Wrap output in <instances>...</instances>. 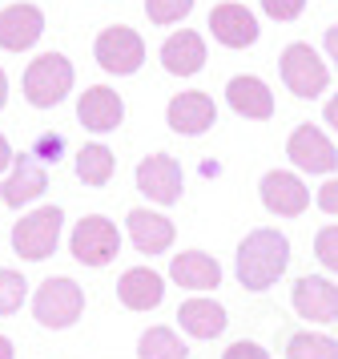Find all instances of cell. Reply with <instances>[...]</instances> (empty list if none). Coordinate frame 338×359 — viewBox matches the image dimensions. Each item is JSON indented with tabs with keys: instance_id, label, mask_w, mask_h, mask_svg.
Segmentation results:
<instances>
[{
	"instance_id": "cell-1",
	"label": "cell",
	"mask_w": 338,
	"mask_h": 359,
	"mask_svg": "<svg viewBox=\"0 0 338 359\" xmlns=\"http://www.w3.org/2000/svg\"><path fill=\"white\" fill-rule=\"evenodd\" d=\"M290 266V238L274 226H258L238 243V259H234V275L246 291H270Z\"/></svg>"
},
{
	"instance_id": "cell-2",
	"label": "cell",
	"mask_w": 338,
	"mask_h": 359,
	"mask_svg": "<svg viewBox=\"0 0 338 359\" xmlns=\"http://www.w3.org/2000/svg\"><path fill=\"white\" fill-rule=\"evenodd\" d=\"M85 315V291L77 278L69 275H52L32 291V319L48 331H64Z\"/></svg>"
},
{
	"instance_id": "cell-3",
	"label": "cell",
	"mask_w": 338,
	"mask_h": 359,
	"mask_svg": "<svg viewBox=\"0 0 338 359\" xmlns=\"http://www.w3.org/2000/svg\"><path fill=\"white\" fill-rule=\"evenodd\" d=\"M61 226H64V210L61 206H36V210H29L13 226V250L24 262L52 259L57 246H61Z\"/></svg>"
},
{
	"instance_id": "cell-4",
	"label": "cell",
	"mask_w": 338,
	"mask_h": 359,
	"mask_svg": "<svg viewBox=\"0 0 338 359\" xmlns=\"http://www.w3.org/2000/svg\"><path fill=\"white\" fill-rule=\"evenodd\" d=\"M69 255L80 266H93V271L109 266L121 255V230H117V222L105 218V214H85L73 226V234H69Z\"/></svg>"
},
{
	"instance_id": "cell-5",
	"label": "cell",
	"mask_w": 338,
	"mask_h": 359,
	"mask_svg": "<svg viewBox=\"0 0 338 359\" xmlns=\"http://www.w3.org/2000/svg\"><path fill=\"white\" fill-rule=\"evenodd\" d=\"M69 89H73V61L61 57V53H45L24 69V97L36 109L61 105L69 97Z\"/></svg>"
},
{
	"instance_id": "cell-6",
	"label": "cell",
	"mask_w": 338,
	"mask_h": 359,
	"mask_svg": "<svg viewBox=\"0 0 338 359\" xmlns=\"http://www.w3.org/2000/svg\"><path fill=\"white\" fill-rule=\"evenodd\" d=\"M282 81H286V89L294 93V97L302 101H314L330 85V73H326V65H322V57L306 41H294V45H286V53H282Z\"/></svg>"
},
{
	"instance_id": "cell-7",
	"label": "cell",
	"mask_w": 338,
	"mask_h": 359,
	"mask_svg": "<svg viewBox=\"0 0 338 359\" xmlns=\"http://www.w3.org/2000/svg\"><path fill=\"white\" fill-rule=\"evenodd\" d=\"M93 57L105 73L129 77V73H137L141 61H145V41L133 33V29H125V25H113V29H105V33L97 36Z\"/></svg>"
},
{
	"instance_id": "cell-8",
	"label": "cell",
	"mask_w": 338,
	"mask_h": 359,
	"mask_svg": "<svg viewBox=\"0 0 338 359\" xmlns=\"http://www.w3.org/2000/svg\"><path fill=\"white\" fill-rule=\"evenodd\" d=\"M137 190L157 206H174L181 202L185 178H181V165L169 154H149L145 162H137Z\"/></svg>"
},
{
	"instance_id": "cell-9",
	"label": "cell",
	"mask_w": 338,
	"mask_h": 359,
	"mask_svg": "<svg viewBox=\"0 0 338 359\" xmlns=\"http://www.w3.org/2000/svg\"><path fill=\"white\" fill-rule=\"evenodd\" d=\"M286 158L298 165L302 174H335L338 149L318 126H298L286 142Z\"/></svg>"
},
{
	"instance_id": "cell-10",
	"label": "cell",
	"mask_w": 338,
	"mask_h": 359,
	"mask_svg": "<svg viewBox=\"0 0 338 359\" xmlns=\"http://www.w3.org/2000/svg\"><path fill=\"white\" fill-rule=\"evenodd\" d=\"M290 303L306 323H335L338 319V287L322 275H302L294 278Z\"/></svg>"
},
{
	"instance_id": "cell-11",
	"label": "cell",
	"mask_w": 338,
	"mask_h": 359,
	"mask_svg": "<svg viewBox=\"0 0 338 359\" xmlns=\"http://www.w3.org/2000/svg\"><path fill=\"white\" fill-rule=\"evenodd\" d=\"M258 194H262V206L270 214H278V218H298L310 206V190L290 170H270L262 178V186H258Z\"/></svg>"
},
{
	"instance_id": "cell-12",
	"label": "cell",
	"mask_w": 338,
	"mask_h": 359,
	"mask_svg": "<svg viewBox=\"0 0 338 359\" xmlns=\"http://www.w3.org/2000/svg\"><path fill=\"white\" fill-rule=\"evenodd\" d=\"M77 121L93 133H113L125 121V101L117 97V89H109V85H93L77 101Z\"/></svg>"
},
{
	"instance_id": "cell-13",
	"label": "cell",
	"mask_w": 338,
	"mask_h": 359,
	"mask_svg": "<svg viewBox=\"0 0 338 359\" xmlns=\"http://www.w3.org/2000/svg\"><path fill=\"white\" fill-rule=\"evenodd\" d=\"M45 190H48L45 165L36 162V158H29V154H20V158H13V170H8V178L0 186V202L13 206V210H20V206L36 202Z\"/></svg>"
},
{
	"instance_id": "cell-14",
	"label": "cell",
	"mask_w": 338,
	"mask_h": 359,
	"mask_svg": "<svg viewBox=\"0 0 338 359\" xmlns=\"http://www.w3.org/2000/svg\"><path fill=\"white\" fill-rule=\"evenodd\" d=\"M45 33V13L36 4H8L0 13V49L24 53L32 49Z\"/></svg>"
},
{
	"instance_id": "cell-15",
	"label": "cell",
	"mask_w": 338,
	"mask_h": 359,
	"mask_svg": "<svg viewBox=\"0 0 338 359\" xmlns=\"http://www.w3.org/2000/svg\"><path fill=\"white\" fill-rule=\"evenodd\" d=\"M165 121H169V130L174 133H185V137H197V133H206L213 121H218V105L209 93H177L169 101V109H165Z\"/></svg>"
},
{
	"instance_id": "cell-16",
	"label": "cell",
	"mask_w": 338,
	"mask_h": 359,
	"mask_svg": "<svg viewBox=\"0 0 338 359\" xmlns=\"http://www.w3.org/2000/svg\"><path fill=\"white\" fill-rule=\"evenodd\" d=\"M125 230H129V238H133V246H137L141 255H165L177 238L174 222L157 210H145V206L125 214Z\"/></svg>"
},
{
	"instance_id": "cell-17",
	"label": "cell",
	"mask_w": 338,
	"mask_h": 359,
	"mask_svg": "<svg viewBox=\"0 0 338 359\" xmlns=\"http://www.w3.org/2000/svg\"><path fill=\"white\" fill-rule=\"evenodd\" d=\"M169 278L181 291H218L222 283V266L206 250H181L169 259Z\"/></svg>"
},
{
	"instance_id": "cell-18",
	"label": "cell",
	"mask_w": 338,
	"mask_h": 359,
	"mask_svg": "<svg viewBox=\"0 0 338 359\" xmlns=\"http://www.w3.org/2000/svg\"><path fill=\"white\" fill-rule=\"evenodd\" d=\"M209 33L213 41H222L225 49H246L258 41V20L246 4H218L209 13Z\"/></svg>"
},
{
	"instance_id": "cell-19",
	"label": "cell",
	"mask_w": 338,
	"mask_h": 359,
	"mask_svg": "<svg viewBox=\"0 0 338 359\" xmlns=\"http://www.w3.org/2000/svg\"><path fill=\"white\" fill-rule=\"evenodd\" d=\"M117 299L125 311H153L165 299V278L153 266H129L117 283Z\"/></svg>"
},
{
	"instance_id": "cell-20",
	"label": "cell",
	"mask_w": 338,
	"mask_h": 359,
	"mask_svg": "<svg viewBox=\"0 0 338 359\" xmlns=\"http://www.w3.org/2000/svg\"><path fill=\"white\" fill-rule=\"evenodd\" d=\"M177 323H181V331L193 335V339H218L225 327H230V315H225L222 303L197 294V299H185V303L177 307Z\"/></svg>"
},
{
	"instance_id": "cell-21",
	"label": "cell",
	"mask_w": 338,
	"mask_h": 359,
	"mask_svg": "<svg viewBox=\"0 0 338 359\" xmlns=\"http://www.w3.org/2000/svg\"><path fill=\"white\" fill-rule=\"evenodd\" d=\"M225 101H230V109L241 114L246 121H266V117H274V93L266 89L262 77L238 73L234 81L225 85Z\"/></svg>"
},
{
	"instance_id": "cell-22",
	"label": "cell",
	"mask_w": 338,
	"mask_h": 359,
	"mask_svg": "<svg viewBox=\"0 0 338 359\" xmlns=\"http://www.w3.org/2000/svg\"><path fill=\"white\" fill-rule=\"evenodd\" d=\"M161 65H165V73H174V77H193V73H202V65H206V41L193 33V29L174 33L161 45Z\"/></svg>"
},
{
	"instance_id": "cell-23",
	"label": "cell",
	"mask_w": 338,
	"mask_h": 359,
	"mask_svg": "<svg viewBox=\"0 0 338 359\" xmlns=\"http://www.w3.org/2000/svg\"><path fill=\"white\" fill-rule=\"evenodd\" d=\"M137 359H190V347L174 327H149L137 339Z\"/></svg>"
},
{
	"instance_id": "cell-24",
	"label": "cell",
	"mask_w": 338,
	"mask_h": 359,
	"mask_svg": "<svg viewBox=\"0 0 338 359\" xmlns=\"http://www.w3.org/2000/svg\"><path fill=\"white\" fill-rule=\"evenodd\" d=\"M113 170H117V158H113L109 146L93 142V146L77 149V178L85 182V186H109Z\"/></svg>"
},
{
	"instance_id": "cell-25",
	"label": "cell",
	"mask_w": 338,
	"mask_h": 359,
	"mask_svg": "<svg viewBox=\"0 0 338 359\" xmlns=\"http://www.w3.org/2000/svg\"><path fill=\"white\" fill-rule=\"evenodd\" d=\"M286 359H338V339L322 331H298L286 343Z\"/></svg>"
},
{
	"instance_id": "cell-26",
	"label": "cell",
	"mask_w": 338,
	"mask_h": 359,
	"mask_svg": "<svg viewBox=\"0 0 338 359\" xmlns=\"http://www.w3.org/2000/svg\"><path fill=\"white\" fill-rule=\"evenodd\" d=\"M24 299H29V278L13 266H0V315H16Z\"/></svg>"
},
{
	"instance_id": "cell-27",
	"label": "cell",
	"mask_w": 338,
	"mask_h": 359,
	"mask_svg": "<svg viewBox=\"0 0 338 359\" xmlns=\"http://www.w3.org/2000/svg\"><path fill=\"white\" fill-rule=\"evenodd\" d=\"M193 0H145V17L153 25H177L181 17H190Z\"/></svg>"
},
{
	"instance_id": "cell-28",
	"label": "cell",
	"mask_w": 338,
	"mask_h": 359,
	"mask_svg": "<svg viewBox=\"0 0 338 359\" xmlns=\"http://www.w3.org/2000/svg\"><path fill=\"white\" fill-rule=\"evenodd\" d=\"M314 255L330 275H338V226H322L314 234Z\"/></svg>"
},
{
	"instance_id": "cell-29",
	"label": "cell",
	"mask_w": 338,
	"mask_h": 359,
	"mask_svg": "<svg viewBox=\"0 0 338 359\" xmlns=\"http://www.w3.org/2000/svg\"><path fill=\"white\" fill-rule=\"evenodd\" d=\"M262 8L270 20H294L306 8V0H262Z\"/></svg>"
},
{
	"instance_id": "cell-30",
	"label": "cell",
	"mask_w": 338,
	"mask_h": 359,
	"mask_svg": "<svg viewBox=\"0 0 338 359\" xmlns=\"http://www.w3.org/2000/svg\"><path fill=\"white\" fill-rule=\"evenodd\" d=\"M222 359H274L262 343H250V339H238V343H230L225 347V355Z\"/></svg>"
},
{
	"instance_id": "cell-31",
	"label": "cell",
	"mask_w": 338,
	"mask_h": 359,
	"mask_svg": "<svg viewBox=\"0 0 338 359\" xmlns=\"http://www.w3.org/2000/svg\"><path fill=\"white\" fill-rule=\"evenodd\" d=\"M314 202H318V210L338 214V178H330V182H326V186L318 190V198H314Z\"/></svg>"
},
{
	"instance_id": "cell-32",
	"label": "cell",
	"mask_w": 338,
	"mask_h": 359,
	"mask_svg": "<svg viewBox=\"0 0 338 359\" xmlns=\"http://www.w3.org/2000/svg\"><path fill=\"white\" fill-rule=\"evenodd\" d=\"M322 117H326V126H330V130L338 133V93L330 101H326V109H322Z\"/></svg>"
},
{
	"instance_id": "cell-33",
	"label": "cell",
	"mask_w": 338,
	"mask_h": 359,
	"mask_svg": "<svg viewBox=\"0 0 338 359\" xmlns=\"http://www.w3.org/2000/svg\"><path fill=\"white\" fill-rule=\"evenodd\" d=\"M13 146H8V137H4V133H0V174H4V170H8V165H13Z\"/></svg>"
},
{
	"instance_id": "cell-34",
	"label": "cell",
	"mask_w": 338,
	"mask_h": 359,
	"mask_svg": "<svg viewBox=\"0 0 338 359\" xmlns=\"http://www.w3.org/2000/svg\"><path fill=\"white\" fill-rule=\"evenodd\" d=\"M326 53H330V61H335V69H338V25L326 29Z\"/></svg>"
},
{
	"instance_id": "cell-35",
	"label": "cell",
	"mask_w": 338,
	"mask_h": 359,
	"mask_svg": "<svg viewBox=\"0 0 338 359\" xmlns=\"http://www.w3.org/2000/svg\"><path fill=\"white\" fill-rule=\"evenodd\" d=\"M57 149H61V137H45V142H41V154H45V158H57Z\"/></svg>"
},
{
	"instance_id": "cell-36",
	"label": "cell",
	"mask_w": 338,
	"mask_h": 359,
	"mask_svg": "<svg viewBox=\"0 0 338 359\" xmlns=\"http://www.w3.org/2000/svg\"><path fill=\"white\" fill-rule=\"evenodd\" d=\"M0 359H16V347H13L8 335H0Z\"/></svg>"
},
{
	"instance_id": "cell-37",
	"label": "cell",
	"mask_w": 338,
	"mask_h": 359,
	"mask_svg": "<svg viewBox=\"0 0 338 359\" xmlns=\"http://www.w3.org/2000/svg\"><path fill=\"white\" fill-rule=\"evenodd\" d=\"M4 101H8V77H4V69H0V109H4Z\"/></svg>"
}]
</instances>
